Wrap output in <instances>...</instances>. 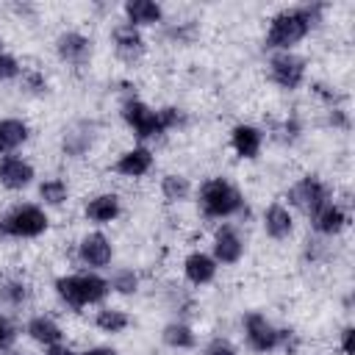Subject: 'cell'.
Returning a JSON list of instances; mask_svg holds the SVG:
<instances>
[{"label":"cell","instance_id":"83f0119b","mask_svg":"<svg viewBox=\"0 0 355 355\" xmlns=\"http://www.w3.org/2000/svg\"><path fill=\"white\" fill-rule=\"evenodd\" d=\"M92 324H94V330L103 333V336H122V333L130 330L133 316H130L125 308H119V305H108V302H105V305H100V308L94 311Z\"/></svg>","mask_w":355,"mask_h":355},{"label":"cell","instance_id":"5b68a950","mask_svg":"<svg viewBox=\"0 0 355 355\" xmlns=\"http://www.w3.org/2000/svg\"><path fill=\"white\" fill-rule=\"evenodd\" d=\"M50 211L36 200H17L0 211V241H39L50 233Z\"/></svg>","mask_w":355,"mask_h":355},{"label":"cell","instance_id":"30bf717a","mask_svg":"<svg viewBox=\"0 0 355 355\" xmlns=\"http://www.w3.org/2000/svg\"><path fill=\"white\" fill-rule=\"evenodd\" d=\"M72 258L86 272H105V269L114 266L116 244H114V239L105 230L92 227V230H86V233L78 236V241L72 247Z\"/></svg>","mask_w":355,"mask_h":355},{"label":"cell","instance_id":"1f68e13d","mask_svg":"<svg viewBox=\"0 0 355 355\" xmlns=\"http://www.w3.org/2000/svg\"><path fill=\"white\" fill-rule=\"evenodd\" d=\"M330 255H333V241L319 239L313 233L305 239V244H302V263L305 266H322Z\"/></svg>","mask_w":355,"mask_h":355},{"label":"cell","instance_id":"4dcf8cb0","mask_svg":"<svg viewBox=\"0 0 355 355\" xmlns=\"http://www.w3.org/2000/svg\"><path fill=\"white\" fill-rule=\"evenodd\" d=\"M17 86L28 97H47L50 94V78L39 67H25L22 75H19V80H17Z\"/></svg>","mask_w":355,"mask_h":355},{"label":"cell","instance_id":"d6a6232c","mask_svg":"<svg viewBox=\"0 0 355 355\" xmlns=\"http://www.w3.org/2000/svg\"><path fill=\"white\" fill-rule=\"evenodd\" d=\"M322 114H324V125H327L333 133H349V128H352V116H349L347 103L324 105V108H322Z\"/></svg>","mask_w":355,"mask_h":355},{"label":"cell","instance_id":"ab89813d","mask_svg":"<svg viewBox=\"0 0 355 355\" xmlns=\"http://www.w3.org/2000/svg\"><path fill=\"white\" fill-rule=\"evenodd\" d=\"M42 355H78V349H72V347L64 341V344H55V347L42 349Z\"/></svg>","mask_w":355,"mask_h":355},{"label":"cell","instance_id":"2e32d148","mask_svg":"<svg viewBox=\"0 0 355 355\" xmlns=\"http://www.w3.org/2000/svg\"><path fill=\"white\" fill-rule=\"evenodd\" d=\"M155 169V153L150 144H130L125 150L116 153V158L111 161V172L119 180H144L150 172Z\"/></svg>","mask_w":355,"mask_h":355},{"label":"cell","instance_id":"e575fe53","mask_svg":"<svg viewBox=\"0 0 355 355\" xmlns=\"http://www.w3.org/2000/svg\"><path fill=\"white\" fill-rule=\"evenodd\" d=\"M22 69H25V64L19 61V55H14L8 47H0V86L17 83Z\"/></svg>","mask_w":355,"mask_h":355},{"label":"cell","instance_id":"7a4b0ae2","mask_svg":"<svg viewBox=\"0 0 355 355\" xmlns=\"http://www.w3.org/2000/svg\"><path fill=\"white\" fill-rule=\"evenodd\" d=\"M194 202L205 222H236L247 214V197L225 175H211L194 186Z\"/></svg>","mask_w":355,"mask_h":355},{"label":"cell","instance_id":"6da1fadb","mask_svg":"<svg viewBox=\"0 0 355 355\" xmlns=\"http://www.w3.org/2000/svg\"><path fill=\"white\" fill-rule=\"evenodd\" d=\"M327 17V3H291L277 8L266 19L263 31V50L266 53H288L297 50L308 36H313Z\"/></svg>","mask_w":355,"mask_h":355},{"label":"cell","instance_id":"f546056e","mask_svg":"<svg viewBox=\"0 0 355 355\" xmlns=\"http://www.w3.org/2000/svg\"><path fill=\"white\" fill-rule=\"evenodd\" d=\"M275 139L277 144H283V147H294L302 136H305V119L297 114V111H288L283 119H277L275 125H272V133H266V139Z\"/></svg>","mask_w":355,"mask_h":355},{"label":"cell","instance_id":"603a6c76","mask_svg":"<svg viewBox=\"0 0 355 355\" xmlns=\"http://www.w3.org/2000/svg\"><path fill=\"white\" fill-rule=\"evenodd\" d=\"M119 14H122V22H128L144 33L158 31L166 19V8L158 0H125L119 6Z\"/></svg>","mask_w":355,"mask_h":355},{"label":"cell","instance_id":"f35d334b","mask_svg":"<svg viewBox=\"0 0 355 355\" xmlns=\"http://www.w3.org/2000/svg\"><path fill=\"white\" fill-rule=\"evenodd\" d=\"M78 355H119V352H116V347H111V344H92V347L78 349Z\"/></svg>","mask_w":355,"mask_h":355},{"label":"cell","instance_id":"3957f363","mask_svg":"<svg viewBox=\"0 0 355 355\" xmlns=\"http://www.w3.org/2000/svg\"><path fill=\"white\" fill-rule=\"evenodd\" d=\"M50 288H53V297L58 300V305L72 313H80L86 308H100L111 297L108 277L103 272H86V269L55 275Z\"/></svg>","mask_w":355,"mask_h":355},{"label":"cell","instance_id":"7c38bea8","mask_svg":"<svg viewBox=\"0 0 355 355\" xmlns=\"http://www.w3.org/2000/svg\"><path fill=\"white\" fill-rule=\"evenodd\" d=\"M208 252L214 255L219 269L222 266H239L247 255V233L241 230L239 222H216L211 230Z\"/></svg>","mask_w":355,"mask_h":355},{"label":"cell","instance_id":"44dd1931","mask_svg":"<svg viewBox=\"0 0 355 355\" xmlns=\"http://www.w3.org/2000/svg\"><path fill=\"white\" fill-rule=\"evenodd\" d=\"M36 288L25 275H0V311L17 316L33 305Z\"/></svg>","mask_w":355,"mask_h":355},{"label":"cell","instance_id":"8d00e7d4","mask_svg":"<svg viewBox=\"0 0 355 355\" xmlns=\"http://www.w3.org/2000/svg\"><path fill=\"white\" fill-rule=\"evenodd\" d=\"M200 355H239V347L227 336H214L200 347Z\"/></svg>","mask_w":355,"mask_h":355},{"label":"cell","instance_id":"7402d4cb","mask_svg":"<svg viewBox=\"0 0 355 355\" xmlns=\"http://www.w3.org/2000/svg\"><path fill=\"white\" fill-rule=\"evenodd\" d=\"M22 336H25L31 344L42 347V349L55 347V344H64V338H67L61 322H58L53 313H47V311L28 313L25 322H22Z\"/></svg>","mask_w":355,"mask_h":355},{"label":"cell","instance_id":"9c48e42d","mask_svg":"<svg viewBox=\"0 0 355 355\" xmlns=\"http://www.w3.org/2000/svg\"><path fill=\"white\" fill-rule=\"evenodd\" d=\"M100 141V122L94 116H75L58 133V153L67 161H86Z\"/></svg>","mask_w":355,"mask_h":355},{"label":"cell","instance_id":"d6986e66","mask_svg":"<svg viewBox=\"0 0 355 355\" xmlns=\"http://www.w3.org/2000/svg\"><path fill=\"white\" fill-rule=\"evenodd\" d=\"M39 175H36V164L22 155V153H8L0 158V189L19 194L28 191L31 186H36Z\"/></svg>","mask_w":355,"mask_h":355},{"label":"cell","instance_id":"d590c367","mask_svg":"<svg viewBox=\"0 0 355 355\" xmlns=\"http://www.w3.org/2000/svg\"><path fill=\"white\" fill-rule=\"evenodd\" d=\"M19 336H22V324L17 322V316H8L0 311V352L14 347Z\"/></svg>","mask_w":355,"mask_h":355},{"label":"cell","instance_id":"277c9868","mask_svg":"<svg viewBox=\"0 0 355 355\" xmlns=\"http://www.w3.org/2000/svg\"><path fill=\"white\" fill-rule=\"evenodd\" d=\"M241 338L252 355L294 352V347H297V333L291 327L277 324L263 311H247L241 316Z\"/></svg>","mask_w":355,"mask_h":355},{"label":"cell","instance_id":"836d02e7","mask_svg":"<svg viewBox=\"0 0 355 355\" xmlns=\"http://www.w3.org/2000/svg\"><path fill=\"white\" fill-rule=\"evenodd\" d=\"M158 111H161V122H164L166 136L169 133H180V130L189 128V111L186 108H180V105H158Z\"/></svg>","mask_w":355,"mask_h":355},{"label":"cell","instance_id":"484cf974","mask_svg":"<svg viewBox=\"0 0 355 355\" xmlns=\"http://www.w3.org/2000/svg\"><path fill=\"white\" fill-rule=\"evenodd\" d=\"M158 338H161V344H164L166 349H172V352H191V349H197V344H200V336H197L194 324H191L189 319H175V316H172L169 322H164Z\"/></svg>","mask_w":355,"mask_h":355},{"label":"cell","instance_id":"8fae6325","mask_svg":"<svg viewBox=\"0 0 355 355\" xmlns=\"http://www.w3.org/2000/svg\"><path fill=\"white\" fill-rule=\"evenodd\" d=\"M53 55L61 67L72 72H83L92 67L94 58V36L80 28H64L53 39Z\"/></svg>","mask_w":355,"mask_h":355},{"label":"cell","instance_id":"cb8c5ba5","mask_svg":"<svg viewBox=\"0 0 355 355\" xmlns=\"http://www.w3.org/2000/svg\"><path fill=\"white\" fill-rule=\"evenodd\" d=\"M155 33L169 47H191L200 39V19L197 17H175V19L166 17Z\"/></svg>","mask_w":355,"mask_h":355},{"label":"cell","instance_id":"e0dca14e","mask_svg":"<svg viewBox=\"0 0 355 355\" xmlns=\"http://www.w3.org/2000/svg\"><path fill=\"white\" fill-rule=\"evenodd\" d=\"M227 147L239 161H258L266 147V130L258 122H236L227 130Z\"/></svg>","mask_w":355,"mask_h":355},{"label":"cell","instance_id":"ba28073f","mask_svg":"<svg viewBox=\"0 0 355 355\" xmlns=\"http://www.w3.org/2000/svg\"><path fill=\"white\" fill-rule=\"evenodd\" d=\"M266 80L277 92H283V94H297L311 80V61H308V55H302L300 50L269 53L266 55Z\"/></svg>","mask_w":355,"mask_h":355},{"label":"cell","instance_id":"60d3db41","mask_svg":"<svg viewBox=\"0 0 355 355\" xmlns=\"http://www.w3.org/2000/svg\"><path fill=\"white\" fill-rule=\"evenodd\" d=\"M8 153H14V150H11V141H8L6 130H3V122H0V158L8 155Z\"/></svg>","mask_w":355,"mask_h":355},{"label":"cell","instance_id":"5bb4252c","mask_svg":"<svg viewBox=\"0 0 355 355\" xmlns=\"http://www.w3.org/2000/svg\"><path fill=\"white\" fill-rule=\"evenodd\" d=\"M80 214H83V219H86L92 227H100V230H103V227H108V225H114V222L122 219V214H125V200H122V194L114 191V189H100V191H94V194H89V197L83 200Z\"/></svg>","mask_w":355,"mask_h":355},{"label":"cell","instance_id":"8992f818","mask_svg":"<svg viewBox=\"0 0 355 355\" xmlns=\"http://www.w3.org/2000/svg\"><path fill=\"white\" fill-rule=\"evenodd\" d=\"M119 119L128 128V133L136 139V144H153L166 136L158 105H150L136 92H128L119 100Z\"/></svg>","mask_w":355,"mask_h":355},{"label":"cell","instance_id":"b9f144b4","mask_svg":"<svg viewBox=\"0 0 355 355\" xmlns=\"http://www.w3.org/2000/svg\"><path fill=\"white\" fill-rule=\"evenodd\" d=\"M0 355H33L28 347H19V344H14V347H8V349H3Z\"/></svg>","mask_w":355,"mask_h":355},{"label":"cell","instance_id":"74e56055","mask_svg":"<svg viewBox=\"0 0 355 355\" xmlns=\"http://www.w3.org/2000/svg\"><path fill=\"white\" fill-rule=\"evenodd\" d=\"M352 338H355V327H352V322L341 324V330H338V338H336L338 355H352Z\"/></svg>","mask_w":355,"mask_h":355},{"label":"cell","instance_id":"4316f807","mask_svg":"<svg viewBox=\"0 0 355 355\" xmlns=\"http://www.w3.org/2000/svg\"><path fill=\"white\" fill-rule=\"evenodd\" d=\"M158 194L166 205H183L194 197V180L186 172H164L158 178Z\"/></svg>","mask_w":355,"mask_h":355},{"label":"cell","instance_id":"ffe728a7","mask_svg":"<svg viewBox=\"0 0 355 355\" xmlns=\"http://www.w3.org/2000/svg\"><path fill=\"white\" fill-rule=\"evenodd\" d=\"M180 277L189 288H205L219 277V263L214 261V255L208 250H189L180 261Z\"/></svg>","mask_w":355,"mask_h":355},{"label":"cell","instance_id":"f1b7e54d","mask_svg":"<svg viewBox=\"0 0 355 355\" xmlns=\"http://www.w3.org/2000/svg\"><path fill=\"white\" fill-rule=\"evenodd\" d=\"M105 277H108V288H111L114 297L130 300L141 291V275L133 266H114L111 275H105Z\"/></svg>","mask_w":355,"mask_h":355},{"label":"cell","instance_id":"ac0fdd59","mask_svg":"<svg viewBox=\"0 0 355 355\" xmlns=\"http://www.w3.org/2000/svg\"><path fill=\"white\" fill-rule=\"evenodd\" d=\"M261 230L269 241L286 244L297 233V214L283 200H272L261 208Z\"/></svg>","mask_w":355,"mask_h":355},{"label":"cell","instance_id":"d4e9b609","mask_svg":"<svg viewBox=\"0 0 355 355\" xmlns=\"http://www.w3.org/2000/svg\"><path fill=\"white\" fill-rule=\"evenodd\" d=\"M72 200V186L64 175H44L36 180V202L47 211L67 208Z\"/></svg>","mask_w":355,"mask_h":355},{"label":"cell","instance_id":"9a60e30c","mask_svg":"<svg viewBox=\"0 0 355 355\" xmlns=\"http://www.w3.org/2000/svg\"><path fill=\"white\" fill-rule=\"evenodd\" d=\"M349 222H352L349 202H344V200L333 197L327 205H322V208L308 219V227H311V233H313V236L327 239V241H336V239H341V236L347 233Z\"/></svg>","mask_w":355,"mask_h":355},{"label":"cell","instance_id":"4fadbf2b","mask_svg":"<svg viewBox=\"0 0 355 355\" xmlns=\"http://www.w3.org/2000/svg\"><path fill=\"white\" fill-rule=\"evenodd\" d=\"M108 42H111V50H114V55L122 61V64H139L147 53H150V39H147V33L144 31H139V28H133V25H128V22H114L111 28H108Z\"/></svg>","mask_w":355,"mask_h":355},{"label":"cell","instance_id":"52a82bcc","mask_svg":"<svg viewBox=\"0 0 355 355\" xmlns=\"http://www.w3.org/2000/svg\"><path fill=\"white\" fill-rule=\"evenodd\" d=\"M333 197H336V189L330 186V180H324L319 172H302V175H297V178L288 183L283 200H286V205H288L294 214L311 219V216H313L322 205H327Z\"/></svg>","mask_w":355,"mask_h":355}]
</instances>
